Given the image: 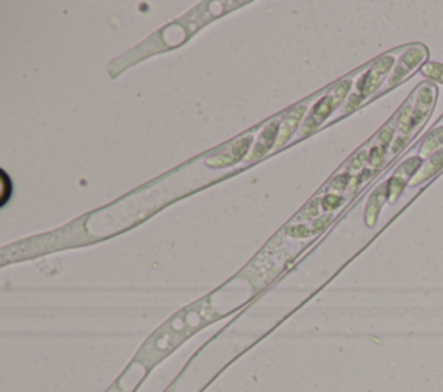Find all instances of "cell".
<instances>
[{
  "mask_svg": "<svg viewBox=\"0 0 443 392\" xmlns=\"http://www.w3.org/2000/svg\"><path fill=\"white\" fill-rule=\"evenodd\" d=\"M421 73H423L424 76H428L429 80L443 83V64H428L421 69Z\"/></svg>",
  "mask_w": 443,
  "mask_h": 392,
  "instance_id": "cell-3",
  "label": "cell"
},
{
  "mask_svg": "<svg viewBox=\"0 0 443 392\" xmlns=\"http://www.w3.org/2000/svg\"><path fill=\"white\" fill-rule=\"evenodd\" d=\"M277 128H279V123H277V121L270 123V125H268L267 128H265V131H263V135H262L260 142L256 144L255 152H253L251 159H258V157L263 156V154L267 152L268 147H272V144H274L275 137H277Z\"/></svg>",
  "mask_w": 443,
  "mask_h": 392,
  "instance_id": "cell-2",
  "label": "cell"
},
{
  "mask_svg": "<svg viewBox=\"0 0 443 392\" xmlns=\"http://www.w3.org/2000/svg\"><path fill=\"white\" fill-rule=\"evenodd\" d=\"M350 178H352V175H340L338 178H334L331 182V187H334V188H346L348 182H350Z\"/></svg>",
  "mask_w": 443,
  "mask_h": 392,
  "instance_id": "cell-4",
  "label": "cell"
},
{
  "mask_svg": "<svg viewBox=\"0 0 443 392\" xmlns=\"http://www.w3.org/2000/svg\"><path fill=\"white\" fill-rule=\"evenodd\" d=\"M350 83H352L350 80L343 81V83H341L336 90L332 92V93H329V95H325L324 99H322L321 102L315 106L313 112L310 114L308 121H306V130H313L317 125H321L322 119H325L329 114H331L332 109H334V107H336L338 104L343 100V97L346 95L348 88H350Z\"/></svg>",
  "mask_w": 443,
  "mask_h": 392,
  "instance_id": "cell-1",
  "label": "cell"
}]
</instances>
